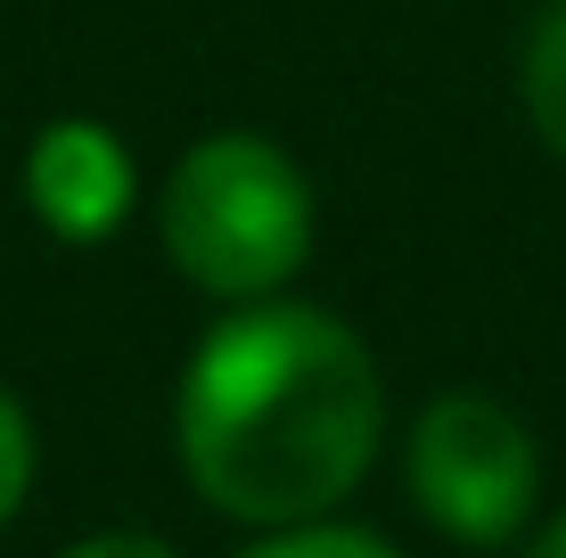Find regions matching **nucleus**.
<instances>
[{
	"label": "nucleus",
	"instance_id": "obj_8",
	"mask_svg": "<svg viewBox=\"0 0 566 558\" xmlns=\"http://www.w3.org/2000/svg\"><path fill=\"white\" fill-rule=\"evenodd\" d=\"M66 558H181V550L156 543V534H83Z\"/></svg>",
	"mask_w": 566,
	"mask_h": 558
},
{
	"label": "nucleus",
	"instance_id": "obj_7",
	"mask_svg": "<svg viewBox=\"0 0 566 558\" xmlns=\"http://www.w3.org/2000/svg\"><path fill=\"white\" fill-rule=\"evenodd\" d=\"M25 485H33V428H25V411H17V394L0 387V526L17 517Z\"/></svg>",
	"mask_w": 566,
	"mask_h": 558
},
{
	"label": "nucleus",
	"instance_id": "obj_3",
	"mask_svg": "<svg viewBox=\"0 0 566 558\" xmlns=\"http://www.w3.org/2000/svg\"><path fill=\"white\" fill-rule=\"evenodd\" d=\"M411 493L436 534H452L468 550H501L534 517L542 452L510 402L460 387V394H436L411 428Z\"/></svg>",
	"mask_w": 566,
	"mask_h": 558
},
{
	"label": "nucleus",
	"instance_id": "obj_6",
	"mask_svg": "<svg viewBox=\"0 0 566 558\" xmlns=\"http://www.w3.org/2000/svg\"><path fill=\"white\" fill-rule=\"evenodd\" d=\"M247 558H402L395 543H378V534H361V526H287V534H271V543H255Z\"/></svg>",
	"mask_w": 566,
	"mask_h": 558
},
{
	"label": "nucleus",
	"instance_id": "obj_2",
	"mask_svg": "<svg viewBox=\"0 0 566 558\" xmlns=\"http://www.w3.org/2000/svg\"><path fill=\"white\" fill-rule=\"evenodd\" d=\"M165 255L206 296H247L296 280L312 255V181L255 131H213L165 181Z\"/></svg>",
	"mask_w": 566,
	"mask_h": 558
},
{
	"label": "nucleus",
	"instance_id": "obj_1",
	"mask_svg": "<svg viewBox=\"0 0 566 558\" xmlns=\"http://www.w3.org/2000/svg\"><path fill=\"white\" fill-rule=\"evenodd\" d=\"M386 428L369 345L321 304H247L181 370V468L222 517L312 526L361 485Z\"/></svg>",
	"mask_w": 566,
	"mask_h": 558
},
{
	"label": "nucleus",
	"instance_id": "obj_4",
	"mask_svg": "<svg viewBox=\"0 0 566 558\" xmlns=\"http://www.w3.org/2000/svg\"><path fill=\"white\" fill-rule=\"evenodd\" d=\"M25 206H33L42 230H57V239H74V246L107 239V230L132 214L124 140H115L107 124H91V115L50 124L42 140H33V157H25Z\"/></svg>",
	"mask_w": 566,
	"mask_h": 558
},
{
	"label": "nucleus",
	"instance_id": "obj_9",
	"mask_svg": "<svg viewBox=\"0 0 566 558\" xmlns=\"http://www.w3.org/2000/svg\"><path fill=\"white\" fill-rule=\"evenodd\" d=\"M525 558H566V517H551V526L525 543Z\"/></svg>",
	"mask_w": 566,
	"mask_h": 558
},
{
	"label": "nucleus",
	"instance_id": "obj_5",
	"mask_svg": "<svg viewBox=\"0 0 566 558\" xmlns=\"http://www.w3.org/2000/svg\"><path fill=\"white\" fill-rule=\"evenodd\" d=\"M525 115H534V131H542V148L566 165V0L551 17L534 25V42H525Z\"/></svg>",
	"mask_w": 566,
	"mask_h": 558
}]
</instances>
